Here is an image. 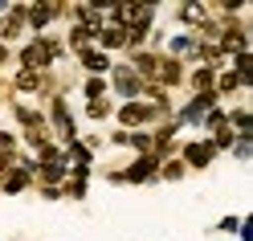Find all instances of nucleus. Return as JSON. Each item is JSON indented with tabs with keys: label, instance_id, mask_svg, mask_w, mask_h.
Listing matches in <instances>:
<instances>
[{
	"label": "nucleus",
	"instance_id": "19",
	"mask_svg": "<svg viewBox=\"0 0 253 241\" xmlns=\"http://www.w3.org/2000/svg\"><path fill=\"white\" fill-rule=\"evenodd\" d=\"M86 94H90V98H98V94H102V82H98V78H94V82H86Z\"/></svg>",
	"mask_w": 253,
	"mask_h": 241
},
{
	"label": "nucleus",
	"instance_id": "6",
	"mask_svg": "<svg viewBox=\"0 0 253 241\" xmlns=\"http://www.w3.org/2000/svg\"><path fill=\"white\" fill-rule=\"evenodd\" d=\"M57 17V4H37V8H29V21L33 25H45V21H53Z\"/></svg>",
	"mask_w": 253,
	"mask_h": 241
},
{
	"label": "nucleus",
	"instance_id": "14",
	"mask_svg": "<svg viewBox=\"0 0 253 241\" xmlns=\"http://www.w3.org/2000/svg\"><path fill=\"white\" fill-rule=\"evenodd\" d=\"M25 180H29V176H25V172H12V176H8V180H4V188H8V192H17V188H25Z\"/></svg>",
	"mask_w": 253,
	"mask_h": 241
},
{
	"label": "nucleus",
	"instance_id": "7",
	"mask_svg": "<svg viewBox=\"0 0 253 241\" xmlns=\"http://www.w3.org/2000/svg\"><path fill=\"white\" fill-rule=\"evenodd\" d=\"M237 70H241V74H237V82H253V57L249 53H237Z\"/></svg>",
	"mask_w": 253,
	"mask_h": 241
},
{
	"label": "nucleus",
	"instance_id": "1",
	"mask_svg": "<svg viewBox=\"0 0 253 241\" xmlns=\"http://www.w3.org/2000/svg\"><path fill=\"white\" fill-rule=\"evenodd\" d=\"M53 53H57V49H53L49 41L29 45V49H25V66H29V74H33V70H41V66H49V57H53Z\"/></svg>",
	"mask_w": 253,
	"mask_h": 241
},
{
	"label": "nucleus",
	"instance_id": "13",
	"mask_svg": "<svg viewBox=\"0 0 253 241\" xmlns=\"http://www.w3.org/2000/svg\"><path fill=\"white\" fill-rule=\"evenodd\" d=\"M17 86H21V90H37V86H41V78H37V74H21V78H17Z\"/></svg>",
	"mask_w": 253,
	"mask_h": 241
},
{
	"label": "nucleus",
	"instance_id": "10",
	"mask_svg": "<svg viewBox=\"0 0 253 241\" xmlns=\"http://www.w3.org/2000/svg\"><path fill=\"white\" fill-rule=\"evenodd\" d=\"M155 70H160L164 82H176V78H180V66H176V61H164V66H155Z\"/></svg>",
	"mask_w": 253,
	"mask_h": 241
},
{
	"label": "nucleus",
	"instance_id": "16",
	"mask_svg": "<svg viewBox=\"0 0 253 241\" xmlns=\"http://www.w3.org/2000/svg\"><path fill=\"white\" fill-rule=\"evenodd\" d=\"M212 86V70H200L196 74V90H209Z\"/></svg>",
	"mask_w": 253,
	"mask_h": 241
},
{
	"label": "nucleus",
	"instance_id": "3",
	"mask_svg": "<svg viewBox=\"0 0 253 241\" xmlns=\"http://www.w3.org/2000/svg\"><path fill=\"white\" fill-rule=\"evenodd\" d=\"M212 102H216V98H212V94H200V98H196L192 106H188V110H184V119H188V123H196V119H200V115H204V110H209Z\"/></svg>",
	"mask_w": 253,
	"mask_h": 241
},
{
	"label": "nucleus",
	"instance_id": "15",
	"mask_svg": "<svg viewBox=\"0 0 253 241\" xmlns=\"http://www.w3.org/2000/svg\"><path fill=\"white\" fill-rule=\"evenodd\" d=\"M94 33H90V29H82V25H78L74 29V45H78V49H86V41H90Z\"/></svg>",
	"mask_w": 253,
	"mask_h": 241
},
{
	"label": "nucleus",
	"instance_id": "9",
	"mask_svg": "<svg viewBox=\"0 0 253 241\" xmlns=\"http://www.w3.org/2000/svg\"><path fill=\"white\" fill-rule=\"evenodd\" d=\"M115 82H119V90H123V94H135V90H139V78H135V74H126V70H119Z\"/></svg>",
	"mask_w": 253,
	"mask_h": 241
},
{
	"label": "nucleus",
	"instance_id": "17",
	"mask_svg": "<svg viewBox=\"0 0 253 241\" xmlns=\"http://www.w3.org/2000/svg\"><path fill=\"white\" fill-rule=\"evenodd\" d=\"M184 21H204V8H196V4L184 8Z\"/></svg>",
	"mask_w": 253,
	"mask_h": 241
},
{
	"label": "nucleus",
	"instance_id": "11",
	"mask_svg": "<svg viewBox=\"0 0 253 241\" xmlns=\"http://www.w3.org/2000/svg\"><path fill=\"white\" fill-rule=\"evenodd\" d=\"M225 49H233V53H245V33H229V37H225Z\"/></svg>",
	"mask_w": 253,
	"mask_h": 241
},
{
	"label": "nucleus",
	"instance_id": "21",
	"mask_svg": "<svg viewBox=\"0 0 253 241\" xmlns=\"http://www.w3.org/2000/svg\"><path fill=\"white\" fill-rule=\"evenodd\" d=\"M139 70H143V74H155V57H139Z\"/></svg>",
	"mask_w": 253,
	"mask_h": 241
},
{
	"label": "nucleus",
	"instance_id": "20",
	"mask_svg": "<svg viewBox=\"0 0 253 241\" xmlns=\"http://www.w3.org/2000/svg\"><path fill=\"white\" fill-rule=\"evenodd\" d=\"M233 86H241V82H237V74H225V78H220V90H233Z\"/></svg>",
	"mask_w": 253,
	"mask_h": 241
},
{
	"label": "nucleus",
	"instance_id": "12",
	"mask_svg": "<svg viewBox=\"0 0 253 241\" xmlns=\"http://www.w3.org/2000/svg\"><path fill=\"white\" fill-rule=\"evenodd\" d=\"M82 61H86L90 70H106V57H102V53H90V49H82Z\"/></svg>",
	"mask_w": 253,
	"mask_h": 241
},
{
	"label": "nucleus",
	"instance_id": "4",
	"mask_svg": "<svg viewBox=\"0 0 253 241\" xmlns=\"http://www.w3.org/2000/svg\"><path fill=\"white\" fill-rule=\"evenodd\" d=\"M151 172H155V159H151V155H143V159H139V164H135L131 172H126V180H147Z\"/></svg>",
	"mask_w": 253,
	"mask_h": 241
},
{
	"label": "nucleus",
	"instance_id": "2",
	"mask_svg": "<svg viewBox=\"0 0 253 241\" xmlns=\"http://www.w3.org/2000/svg\"><path fill=\"white\" fill-rule=\"evenodd\" d=\"M184 155H188V164H192V168H204V164L212 159V147H209V143H192Z\"/></svg>",
	"mask_w": 253,
	"mask_h": 241
},
{
	"label": "nucleus",
	"instance_id": "18",
	"mask_svg": "<svg viewBox=\"0 0 253 241\" xmlns=\"http://www.w3.org/2000/svg\"><path fill=\"white\" fill-rule=\"evenodd\" d=\"M171 49L184 53V49H192V41H188V37H176V41H171Z\"/></svg>",
	"mask_w": 253,
	"mask_h": 241
},
{
	"label": "nucleus",
	"instance_id": "8",
	"mask_svg": "<svg viewBox=\"0 0 253 241\" xmlns=\"http://www.w3.org/2000/svg\"><path fill=\"white\" fill-rule=\"evenodd\" d=\"M123 41H126V29H119V25L102 29V45H110V49H115V45H123Z\"/></svg>",
	"mask_w": 253,
	"mask_h": 241
},
{
	"label": "nucleus",
	"instance_id": "5",
	"mask_svg": "<svg viewBox=\"0 0 253 241\" xmlns=\"http://www.w3.org/2000/svg\"><path fill=\"white\" fill-rule=\"evenodd\" d=\"M151 115V106H143V102H131V106H123V123H143Z\"/></svg>",
	"mask_w": 253,
	"mask_h": 241
}]
</instances>
